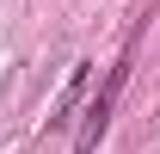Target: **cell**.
Returning a JSON list of instances; mask_svg holds the SVG:
<instances>
[{
    "instance_id": "1",
    "label": "cell",
    "mask_w": 160,
    "mask_h": 154,
    "mask_svg": "<svg viewBox=\"0 0 160 154\" xmlns=\"http://www.w3.org/2000/svg\"><path fill=\"white\" fill-rule=\"evenodd\" d=\"M123 80H129V56L105 74V86L92 93V105H86V117H80V136H74V154H92L99 148V136L111 130V111H117V93H123Z\"/></svg>"
},
{
    "instance_id": "2",
    "label": "cell",
    "mask_w": 160,
    "mask_h": 154,
    "mask_svg": "<svg viewBox=\"0 0 160 154\" xmlns=\"http://www.w3.org/2000/svg\"><path fill=\"white\" fill-rule=\"evenodd\" d=\"M86 80H92V62H74V74H68V86H62L56 117H49V123H68V117L80 111V99H86Z\"/></svg>"
}]
</instances>
